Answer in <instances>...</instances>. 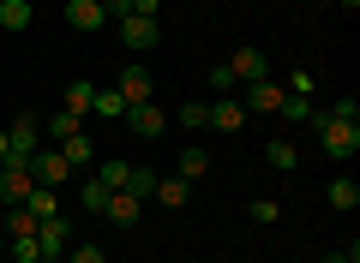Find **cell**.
Listing matches in <instances>:
<instances>
[{
	"instance_id": "1",
	"label": "cell",
	"mask_w": 360,
	"mask_h": 263,
	"mask_svg": "<svg viewBox=\"0 0 360 263\" xmlns=\"http://www.w3.org/2000/svg\"><path fill=\"white\" fill-rule=\"evenodd\" d=\"M307 126L319 132V144H324V156H330V162H354V156H360V120H330V114L312 108Z\"/></svg>"
},
{
	"instance_id": "2",
	"label": "cell",
	"mask_w": 360,
	"mask_h": 263,
	"mask_svg": "<svg viewBox=\"0 0 360 263\" xmlns=\"http://www.w3.org/2000/svg\"><path fill=\"white\" fill-rule=\"evenodd\" d=\"M30 191H37L30 156H6V162H0V203H25Z\"/></svg>"
},
{
	"instance_id": "3",
	"label": "cell",
	"mask_w": 360,
	"mask_h": 263,
	"mask_svg": "<svg viewBox=\"0 0 360 263\" xmlns=\"http://www.w3.org/2000/svg\"><path fill=\"white\" fill-rule=\"evenodd\" d=\"M115 90H120V102H127V108H139V102H156V78H150V66H139V60H132L127 72L115 78Z\"/></svg>"
},
{
	"instance_id": "4",
	"label": "cell",
	"mask_w": 360,
	"mask_h": 263,
	"mask_svg": "<svg viewBox=\"0 0 360 263\" xmlns=\"http://www.w3.org/2000/svg\"><path fill=\"white\" fill-rule=\"evenodd\" d=\"M283 96H288L283 84H270V78H258V84H246L240 108H246V120H252V114H276V108H283Z\"/></svg>"
},
{
	"instance_id": "5",
	"label": "cell",
	"mask_w": 360,
	"mask_h": 263,
	"mask_svg": "<svg viewBox=\"0 0 360 263\" xmlns=\"http://www.w3.org/2000/svg\"><path fill=\"white\" fill-rule=\"evenodd\" d=\"M6 150H13V156H37V150H42V120L18 114V120H13V132H6Z\"/></svg>"
},
{
	"instance_id": "6",
	"label": "cell",
	"mask_w": 360,
	"mask_h": 263,
	"mask_svg": "<svg viewBox=\"0 0 360 263\" xmlns=\"http://www.w3.org/2000/svg\"><path fill=\"white\" fill-rule=\"evenodd\" d=\"M30 174H37V186H60V180H72V162L60 150H37L30 156Z\"/></svg>"
},
{
	"instance_id": "7",
	"label": "cell",
	"mask_w": 360,
	"mask_h": 263,
	"mask_svg": "<svg viewBox=\"0 0 360 263\" xmlns=\"http://www.w3.org/2000/svg\"><path fill=\"white\" fill-rule=\"evenodd\" d=\"M115 25H120V42H127L132 54H150L156 48V18H132L127 13V18H115Z\"/></svg>"
},
{
	"instance_id": "8",
	"label": "cell",
	"mask_w": 360,
	"mask_h": 263,
	"mask_svg": "<svg viewBox=\"0 0 360 263\" xmlns=\"http://www.w3.org/2000/svg\"><path fill=\"white\" fill-rule=\"evenodd\" d=\"M229 72H234V84H258V78H270V60L258 48H234L229 54Z\"/></svg>"
},
{
	"instance_id": "9",
	"label": "cell",
	"mask_w": 360,
	"mask_h": 263,
	"mask_svg": "<svg viewBox=\"0 0 360 263\" xmlns=\"http://www.w3.org/2000/svg\"><path fill=\"white\" fill-rule=\"evenodd\" d=\"M127 126L139 132V138H162V132H168V114L156 108V102H139V108H127Z\"/></svg>"
},
{
	"instance_id": "10",
	"label": "cell",
	"mask_w": 360,
	"mask_h": 263,
	"mask_svg": "<svg viewBox=\"0 0 360 263\" xmlns=\"http://www.w3.org/2000/svg\"><path fill=\"white\" fill-rule=\"evenodd\" d=\"M37 245H42V257H66V245H72V227H66V215H54V222L37 227Z\"/></svg>"
},
{
	"instance_id": "11",
	"label": "cell",
	"mask_w": 360,
	"mask_h": 263,
	"mask_svg": "<svg viewBox=\"0 0 360 263\" xmlns=\"http://www.w3.org/2000/svg\"><path fill=\"white\" fill-rule=\"evenodd\" d=\"M240 126H246V108H240L234 96H217V102H210V132H240Z\"/></svg>"
},
{
	"instance_id": "12",
	"label": "cell",
	"mask_w": 360,
	"mask_h": 263,
	"mask_svg": "<svg viewBox=\"0 0 360 263\" xmlns=\"http://www.w3.org/2000/svg\"><path fill=\"white\" fill-rule=\"evenodd\" d=\"M103 215H108V222H115V227H132V222H139V215H144V203L132 198V191H108Z\"/></svg>"
},
{
	"instance_id": "13",
	"label": "cell",
	"mask_w": 360,
	"mask_h": 263,
	"mask_svg": "<svg viewBox=\"0 0 360 263\" xmlns=\"http://www.w3.org/2000/svg\"><path fill=\"white\" fill-rule=\"evenodd\" d=\"M66 25H72V30H103L108 13L96 6V0H66Z\"/></svg>"
},
{
	"instance_id": "14",
	"label": "cell",
	"mask_w": 360,
	"mask_h": 263,
	"mask_svg": "<svg viewBox=\"0 0 360 263\" xmlns=\"http://www.w3.org/2000/svg\"><path fill=\"white\" fill-rule=\"evenodd\" d=\"M0 227H6V239H25V234H37V210L30 203H6V215H0Z\"/></svg>"
},
{
	"instance_id": "15",
	"label": "cell",
	"mask_w": 360,
	"mask_h": 263,
	"mask_svg": "<svg viewBox=\"0 0 360 263\" xmlns=\"http://www.w3.org/2000/svg\"><path fill=\"white\" fill-rule=\"evenodd\" d=\"M60 156L72 162V174H78V168H96V144H90V132H72V138H60Z\"/></svg>"
},
{
	"instance_id": "16",
	"label": "cell",
	"mask_w": 360,
	"mask_h": 263,
	"mask_svg": "<svg viewBox=\"0 0 360 263\" xmlns=\"http://www.w3.org/2000/svg\"><path fill=\"white\" fill-rule=\"evenodd\" d=\"M186 198H193V180H156V203H162V210H186Z\"/></svg>"
},
{
	"instance_id": "17",
	"label": "cell",
	"mask_w": 360,
	"mask_h": 263,
	"mask_svg": "<svg viewBox=\"0 0 360 263\" xmlns=\"http://www.w3.org/2000/svg\"><path fill=\"white\" fill-rule=\"evenodd\" d=\"M264 162L276 168V174H295V168H300V150H295L288 138H270V144H264Z\"/></svg>"
},
{
	"instance_id": "18",
	"label": "cell",
	"mask_w": 360,
	"mask_h": 263,
	"mask_svg": "<svg viewBox=\"0 0 360 263\" xmlns=\"http://www.w3.org/2000/svg\"><path fill=\"white\" fill-rule=\"evenodd\" d=\"M156 180H162L156 168H127V186H120V191H132L139 203H150L156 198Z\"/></svg>"
},
{
	"instance_id": "19",
	"label": "cell",
	"mask_w": 360,
	"mask_h": 263,
	"mask_svg": "<svg viewBox=\"0 0 360 263\" xmlns=\"http://www.w3.org/2000/svg\"><path fill=\"white\" fill-rule=\"evenodd\" d=\"M174 174H180V180H205V174H210V156L198 150V144H186V150H180V162H174Z\"/></svg>"
},
{
	"instance_id": "20",
	"label": "cell",
	"mask_w": 360,
	"mask_h": 263,
	"mask_svg": "<svg viewBox=\"0 0 360 263\" xmlns=\"http://www.w3.org/2000/svg\"><path fill=\"white\" fill-rule=\"evenodd\" d=\"M90 114H103V120H127V102H120V90H115V84L96 90V96H90Z\"/></svg>"
},
{
	"instance_id": "21",
	"label": "cell",
	"mask_w": 360,
	"mask_h": 263,
	"mask_svg": "<svg viewBox=\"0 0 360 263\" xmlns=\"http://www.w3.org/2000/svg\"><path fill=\"white\" fill-rule=\"evenodd\" d=\"M0 30H30V0H0Z\"/></svg>"
},
{
	"instance_id": "22",
	"label": "cell",
	"mask_w": 360,
	"mask_h": 263,
	"mask_svg": "<svg viewBox=\"0 0 360 263\" xmlns=\"http://www.w3.org/2000/svg\"><path fill=\"white\" fill-rule=\"evenodd\" d=\"M25 203L37 210V222H54V215H60V198H54V186H37Z\"/></svg>"
},
{
	"instance_id": "23",
	"label": "cell",
	"mask_w": 360,
	"mask_h": 263,
	"mask_svg": "<svg viewBox=\"0 0 360 263\" xmlns=\"http://www.w3.org/2000/svg\"><path fill=\"white\" fill-rule=\"evenodd\" d=\"M90 96H96V84H66L60 90V108L66 114H90Z\"/></svg>"
},
{
	"instance_id": "24",
	"label": "cell",
	"mask_w": 360,
	"mask_h": 263,
	"mask_svg": "<svg viewBox=\"0 0 360 263\" xmlns=\"http://www.w3.org/2000/svg\"><path fill=\"white\" fill-rule=\"evenodd\" d=\"M127 168H132V162H120V156H108V162H96V180H103L108 191H120V186H127Z\"/></svg>"
},
{
	"instance_id": "25",
	"label": "cell",
	"mask_w": 360,
	"mask_h": 263,
	"mask_svg": "<svg viewBox=\"0 0 360 263\" xmlns=\"http://www.w3.org/2000/svg\"><path fill=\"white\" fill-rule=\"evenodd\" d=\"M360 203V186L354 180H330V210H354Z\"/></svg>"
},
{
	"instance_id": "26",
	"label": "cell",
	"mask_w": 360,
	"mask_h": 263,
	"mask_svg": "<svg viewBox=\"0 0 360 263\" xmlns=\"http://www.w3.org/2000/svg\"><path fill=\"white\" fill-rule=\"evenodd\" d=\"M276 114H283L288 126H307V120H312V102H307V96H283V108H276Z\"/></svg>"
},
{
	"instance_id": "27",
	"label": "cell",
	"mask_w": 360,
	"mask_h": 263,
	"mask_svg": "<svg viewBox=\"0 0 360 263\" xmlns=\"http://www.w3.org/2000/svg\"><path fill=\"white\" fill-rule=\"evenodd\" d=\"M49 132H54V144H60V138H72V132H84V114H54V120H49Z\"/></svg>"
},
{
	"instance_id": "28",
	"label": "cell",
	"mask_w": 360,
	"mask_h": 263,
	"mask_svg": "<svg viewBox=\"0 0 360 263\" xmlns=\"http://www.w3.org/2000/svg\"><path fill=\"white\" fill-rule=\"evenodd\" d=\"M78 203L103 215V203H108V186H103V180H84V186H78Z\"/></svg>"
},
{
	"instance_id": "29",
	"label": "cell",
	"mask_w": 360,
	"mask_h": 263,
	"mask_svg": "<svg viewBox=\"0 0 360 263\" xmlns=\"http://www.w3.org/2000/svg\"><path fill=\"white\" fill-rule=\"evenodd\" d=\"M180 126H193V132H210V102H186V108H180Z\"/></svg>"
},
{
	"instance_id": "30",
	"label": "cell",
	"mask_w": 360,
	"mask_h": 263,
	"mask_svg": "<svg viewBox=\"0 0 360 263\" xmlns=\"http://www.w3.org/2000/svg\"><path fill=\"white\" fill-rule=\"evenodd\" d=\"M13 245V263H42V245H37V234H25V239H6Z\"/></svg>"
},
{
	"instance_id": "31",
	"label": "cell",
	"mask_w": 360,
	"mask_h": 263,
	"mask_svg": "<svg viewBox=\"0 0 360 263\" xmlns=\"http://www.w3.org/2000/svg\"><path fill=\"white\" fill-rule=\"evenodd\" d=\"M66 263H108V257H103V245L78 239V245H66Z\"/></svg>"
},
{
	"instance_id": "32",
	"label": "cell",
	"mask_w": 360,
	"mask_h": 263,
	"mask_svg": "<svg viewBox=\"0 0 360 263\" xmlns=\"http://www.w3.org/2000/svg\"><path fill=\"white\" fill-rule=\"evenodd\" d=\"M252 222H283V203H276V198H252Z\"/></svg>"
},
{
	"instance_id": "33",
	"label": "cell",
	"mask_w": 360,
	"mask_h": 263,
	"mask_svg": "<svg viewBox=\"0 0 360 263\" xmlns=\"http://www.w3.org/2000/svg\"><path fill=\"white\" fill-rule=\"evenodd\" d=\"M324 114H330V120H360V102H354V96H336Z\"/></svg>"
},
{
	"instance_id": "34",
	"label": "cell",
	"mask_w": 360,
	"mask_h": 263,
	"mask_svg": "<svg viewBox=\"0 0 360 263\" xmlns=\"http://www.w3.org/2000/svg\"><path fill=\"white\" fill-rule=\"evenodd\" d=\"M210 90H217V96H234L240 84H234V72H229V66H217V72H210Z\"/></svg>"
},
{
	"instance_id": "35",
	"label": "cell",
	"mask_w": 360,
	"mask_h": 263,
	"mask_svg": "<svg viewBox=\"0 0 360 263\" xmlns=\"http://www.w3.org/2000/svg\"><path fill=\"white\" fill-rule=\"evenodd\" d=\"M96 6H103L108 18H127V13H132V0H96Z\"/></svg>"
},
{
	"instance_id": "36",
	"label": "cell",
	"mask_w": 360,
	"mask_h": 263,
	"mask_svg": "<svg viewBox=\"0 0 360 263\" xmlns=\"http://www.w3.org/2000/svg\"><path fill=\"white\" fill-rule=\"evenodd\" d=\"M132 18H156V0H132Z\"/></svg>"
},
{
	"instance_id": "37",
	"label": "cell",
	"mask_w": 360,
	"mask_h": 263,
	"mask_svg": "<svg viewBox=\"0 0 360 263\" xmlns=\"http://www.w3.org/2000/svg\"><path fill=\"white\" fill-rule=\"evenodd\" d=\"M6 156H13V150H6V126H0V162H6Z\"/></svg>"
},
{
	"instance_id": "38",
	"label": "cell",
	"mask_w": 360,
	"mask_h": 263,
	"mask_svg": "<svg viewBox=\"0 0 360 263\" xmlns=\"http://www.w3.org/2000/svg\"><path fill=\"white\" fill-rule=\"evenodd\" d=\"M0 257H6V227H0Z\"/></svg>"
},
{
	"instance_id": "39",
	"label": "cell",
	"mask_w": 360,
	"mask_h": 263,
	"mask_svg": "<svg viewBox=\"0 0 360 263\" xmlns=\"http://www.w3.org/2000/svg\"><path fill=\"white\" fill-rule=\"evenodd\" d=\"M354 6H360V0H342V13H354Z\"/></svg>"
},
{
	"instance_id": "40",
	"label": "cell",
	"mask_w": 360,
	"mask_h": 263,
	"mask_svg": "<svg viewBox=\"0 0 360 263\" xmlns=\"http://www.w3.org/2000/svg\"><path fill=\"white\" fill-rule=\"evenodd\" d=\"M42 263H66V257H42Z\"/></svg>"
},
{
	"instance_id": "41",
	"label": "cell",
	"mask_w": 360,
	"mask_h": 263,
	"mask_svg": "<svg viewBox=\"0 0 360 263\" xmlns=\"http://www.w3.org/2000/svg\"><path fill=\"white\" fill-rule=\"evenodd\" d=\"M0 263H6V257H0Z\"/></svg>"
}]
</instances>
